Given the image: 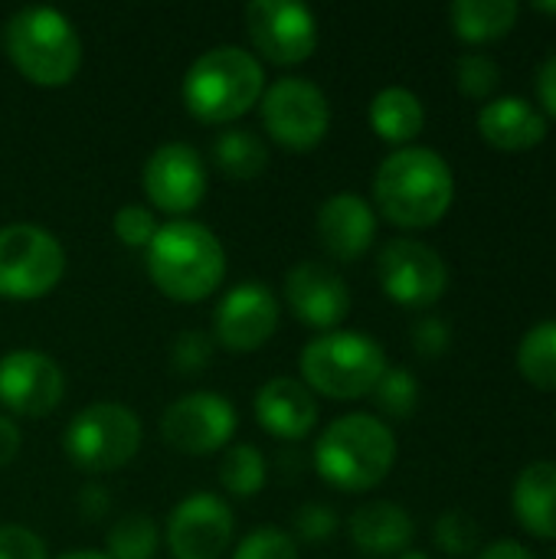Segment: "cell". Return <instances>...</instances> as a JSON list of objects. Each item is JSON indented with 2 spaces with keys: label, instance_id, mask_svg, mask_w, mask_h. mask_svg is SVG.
<instances>
[{
  "label": "cell",
  "instance_id": "cell-1",
  "mask_svg": "<svg viewBox=\"0 0 556 559\" xmlns=\"http://www.w3.org/2000/svg\"><path fill=\"white\" fill-rule=\"evenodd\" d=\"M374 200L393 226L429 229L456 200L452 167L433 147H400L377 167Z\"/></svg>",
  "mask_w": 556,
  "mask_h": 559
},
{
  "label": "cell",
  "instance_id": "cell-2",
  "mask_svg": "<svg viewBox=\"0 0 556 559\" xmlns=\"http://www.w3.org/2000/svg\"><path fill=\"white\" fill-rule=\"evenodd\" d=\"M147 275L174 301H203L226 275L223 242L203 223H164L147 246Z\"/></svg>",
  "mask_w": 556,
  "mask_h": 559
},
{
  "label": "cell",
  "instance_id": "cell-3",
  "mask_svg": "<svg viewBox=\"0 0 556 559\" xmlns=\"http://www.w3.org/2000/svg\"><path fill=\"white\" fill-rule=\"evenodd\" d=\"M265 92L262 62L233 43L200 52L184 75V105L206 124H229L259 105Z\"/></svg>",
  "mask_w": 556,
  "mask_h": 559
},
{
  "label": "cell",
  "instance_id": "cell-4",
  "mask_svg": "<svg viewBox=\"0 0 556 559\" xmlns=\"http://www.w3.org/2000/svg\"><path fill=\"white\" fill-rule=\"evenodd\" d=\"M393 462L397 436L383 419L370 413H351L334 419L315 445V465L321 478L341 491L377 488L390 475Z\"/></svg>",
  "mask_w": 556,
  "mask_h": 559
},
{
  "label": "cell",
  "instance_id": "cell-5",
  "mask_svg": "<svg viewBox=\"0 0 556 559\" xmlns=\"http://www.w3.org/2000/svg\"><path fill=\"white\" fill-rule=\"evenodd\" d=\"M10 62L36 85H66L82 66V39L56 7H23L0 33Z\"/></svg>",
  "mask_w": 556,
  "mask_h": 559
},
{
  "label": "cell",
  "instance_id": "cell-6",
  "mask_svg": "<svg viewBox=\"0 0 556 559\" xmlns=\"http://www.w3.org/2000/svg\"><path fill=\"white\" fill-rule=\"evenodd\" d=\"M387 370L383 347L360 331H328L301 350V377L311 393L331 400L370 396Z\"/></svg>",
  "mask_w": 556,
  "mask_h": 559
},
{
  "label": "cell",
  "instance_id": "cell-7",
  "mask_svg": "<svg viewBox=\"0 0 556 559\" xmlns=\"http://www.w3.org/2000/svg\"><path fill=\"white\" fill-rule=\"evenodd\" d=\"M62 445L79 472H118L141 449V419L121 403H92L72 416Z\"/></svg>",
  "mask_w": 556,
  "mask_h": 559
},
{
  "label": "cell",
  "instance_id": "cell-8",
  "mask_svg": "<svg viewBox=\"0 0 556 559\" xmlns=\"http://www.w3.org/2000/svg\"><path fill=\"white\" fill-rule=\"evenodd\" d=\"M66 272L62 242L36 223L0 226V295L33 301L49 295Z\"/></svg>",
  "mask_w": 556,
  "mask_h": 559
},
{
  "label": "cell",
  "instance_id": "cell-9",
  "mask_svg": "<svg viewBox=\"0 0 556 559\" xmlns=\"http://www.w3.org/2000/svg\"><path fill=\"white\" fill-rule=\"evenodd\" d=\"M262 124L265 131L292 151H311L324 141L331 124L328 95L305 75H282L275 79L262 98Z\"/></svg>",
  "mask_w": 556,
  "mask_h": 559
},
{
  "label": "cell",
  "instance_id": "cell-10",
  "mask_svg": "<svg viewBox=\"0 0 556 559\" xmlns=\"http://www.w3.org/2000/svg\"><path fill=\"white\" fill-rule=\"evenodd\" d=\"M377 278L387 298L403 308H433L449 288L442 255L419 239H390L377 255Z\"/></svg>",
  "mask_w": 556,
  "mask_h": 559
},
{
  "label": "cell",
  "instance_id": "cell-11",
  "mask_svg": "<svg viewBox=\"0 0 556 559\" xmlns=\"http://www.w3.org/2000/svg\"><path fill=\"white\" fill-rule=\"evenodd\" d=\"M236 432V409L226 396L197 390L174 400L161 416V436L174 452L210 455L229 445Z\"/></svg>",
  "mask_w": 556,
  "mask_h": 559
},
{
  "label": "cell",
  "instance_id": "cell-12",
  "mask_svg": "<svg viewBox=\"0 0 556 559\" xmlns=\"http://www.w3.org/2000/svg\"><path fill=\"white\" fill-rule=\"evenodd\" d=\"M252 46L279 66L305 62L318 46V20L298 0H252L246 7Z\"/></svg>",
  "mask_w": 556,
  "mask_h": 559
},
{
  "label": "cell",
  "instance_id": "cell-13",
  "mask_svg": "<svg viewBox=\"0 0 556 559\" xmlns=\"http://www.w3.org/2000/svg\"><path fill=\"white\" fill-rule=\"evenodd\" d=\"M66 393L62 367L39 350H10L0 357V406L13 416L43 419Z\"/></svg>",
  "mask_w": 556,
  "mask_h": 559
},
{
  "label": "cell",
  "instance_id": "cell-14",
  "mask_svg": "<svg viewBox=\"0 0 556 559\" xmlns=\"http://www.w3.org/2000/svg\"><path fill=\"white\" fill-rule=\"evenodd\" d=\"M144 190L157 210L184 216L197 210L206 197V164L197 147L184 141H167L154 147L144 160Z\"/></svg>",
  "mask_w": 556,
  "mask_h": 559
},
{
  "label": "cell",
  "instance_id": "cell-15",
  "mask_svg": "<svg viewBox=\"0 0 556 559\" xmlns=\"http://www.w3.org/2000/svg\"><path fill=\"white\" fill-rule=\"evenodd\" d=\"M233 544V511L216 495L197 491L167 518V547L177 559H220Z\"/></svg>",
  "mask_w": 556,
  "mask_h": 559
},
{
  "label": "cell",
  "instance_id": "cell-16",
  "mask_svg": "<svg viewBox=\"0 0 556 559\" xmlns=\"http://www.w3.org/2000/svg\"><path fill=\"white\" fill-rule=\"evenodd\" d=\"M279 328V301L269 285L242 282L223 295L213 314V334L226 350H256Z\"/></svg>",
  "mask_w": 556,
  "mask_h": 559
},
{
  "label": "cell",
  "instance_id": "cell-17",
  "mask_svg": "<svg viewBox=\"0 0 556 559\" xmlns=\"http://www.w3.org/2000/svg\"><path fill=\"white\" fill-rule=\"evenodd\" d=\"M285 298L298 321L318 331H334L351 311L347 282L324 262H298L285 275Z\"/></svg>",
  "mask_w": 556,
  "mask_h": 559
},
{
  "label": "cell",
  "instance_id": "cell-18",
  "mask_svg": "<svg viewBox=\"0 0 556 559\" xmlns=\"http://www.w3.org/2000/svg\"><path fill=\"white\" fill-rule=\"evenodd\" d=\"M315 229H318V242L331 259L354 262L374 246L377 213L357 193H334L318 206Z\"/></svg>",
  "mask_w": 556,
  "mask_h": 559
},
{
  "label": "cell",
  "instance_id": "cell-19",
  "mask_svg": "<svg viewBox=\"0 0 556 559\" xmlns=\"http://www.w3.org/2000/svg\"><path fill=\"white\" fill-rule=\"evenodd\" d=\"M256 419L275 439L298 442L318 423V400L301 380L275 377V380L262 383L256 393Z\"/></svg>",
  "mask_w": 556,
  "mask_h": 559
},
{
  "label": "cell",
  "instance_id": "cell-20",
  "mask_svg": "<svg viewBox=\"0 0 556 559\" xmlns=\"http://www.w3.org/2000/svg\"><path fill=\"white\" fill-rule=\"evenodd\" d=\"M478 134L498 151H531L547 138V118L528 98H492L478 111Z\"/></svg>",
  "mask_w": 556,
  "mask_h": 559
},
{
  "label": "cell",
  "instance_id": "cell-21",
  "mask_svg": "<svg viewBox=\"0 0 556 559\" xmlns=\"http://www.w3.org/2000/svg\"><path fill=\"white\" fill-rule=\"evenodd\" d=\"M351 540L367 557H400L413 544V518L393 501H370L360 504L347 521Z\"/></svg>",
  "mask_w": 556,
  "mask_h": 559
},
{
  "label": "cell",
  "instance_id": "cell-22",
  "mask_svg": "<svg viewBox=\"0 0 556 559\" xmlns=\"http://www.w3.org/2000/svg\"><path fill=\"white\" fill-rule=\"evenodd\" d=\"M521 527L537 540H556V462H531L511 491Z\"/></svg>",
  "mask_w": 556,
  "mask_h": 559
},
{
  "label": "cell",
  "instance_id": "cell-23",
  "mask_svg": "<svg viewBox=\"0 0 556 559\" xmlns=\"http://www.w3.org/2000/svg\"><path fill=\"white\" fill-rule=\"evenodd\" d=\"M521 7L514 0H456L449 7L452 33L472 46L508 36L518 23Z\"/></svg>",
  "mask_w": 556,
  "mask_h": 559
},
{
  "label": "cell",
  "instance_id": "cell-24",
  "mask_svg": "<svg viewBox=\"0 0 556 559\" xmlns=\"http://www.w3.org/2000/svg\"><path fill=\"white\" fill-rule=\"evenodd\" d=\"M370 124L383 141L410 144L426 124V108L416 92L403 85H387L370 102Z\"/></svg>",
  "mask_w": 556,
  "mask_h": 559
},
{
  "label": "cell",
  "instance_id": "cell-25",
  "mask_svg": "<svg viewBox=\"0 0 556 559\" xmlns=\"http://www.w3.org/2000/svg\"><path fill=\"white\" fill-rule=\"evenodd\" d=\"M213 164L233 180H256L269 167V147L252 128H226L210 144Z\"/></svg>",
  "mask_w": 556,
  "mask_h": 559
},
{
  "label": "cell",
  "instance_id": "cell-26",
  "mask_svg": "<svg viewBox=\"0 0 556 559\" xmlns=\"http://www.w3.org/2000/svg\"><path fill=\"white\" fill-rule=\"evenodd\" d=\"M518 370L531 386L556 390V321H541L521 337Z\"/></svg>",
  "mask_w": 556,
  "mask_h": 559
},
{
  "label": "cell",
  "instance_id": "cell-27",
  "mask_svg": "<svg viewBox=\"0 0 556 559\" xmlns=\"http://www.w3.org/2000/svg\"><path fill=\"white\" fill-rule=\"evenodd\" d=\"M157 524L147 514H125L105 534L108 559H151L157 550Z\"/></svg>",
  "mask_w": 556,
  "mask_h": 559
},
{
  "label": "cell",
  "instance_id": "cell-28",
  "mask_svg": "<svg viewBox=\"0 0 556 559\" xmlns=\"http://www.w3.org/2000/svg\"><path fill=\"white\" fill-rule=\"evenodd\" d=\"M220 481L233 498H252L265 485V459L256 445H229L220 462Z\"/></svg>",
  "mask_w": 556,
  "mask_h": 559
},
{
  "label": "cell",
  "instance_id": "cell-29",
  "mask_svg": "<svg viewBox=\"0 0 556 559\" xmlns=\"http://www.w3.org/2000/svg\"><path fill=\"white\" fill-rule=\"evenodd\" d=\"M377 409L390 419H410L419 406V383L403 367H387L377 386L370 390Z\"/></svg>",
  "mask_w": 556,
  "mask_h": 559
},
{
  "label": "cell",
  "instance_id": "cell-30",
  "mask_svg": "<svg viewBox=\"0 0 556 559\" xmlns=\"http://www.w3.org/2000/svg\"><path fill=\"white\" fill-rule=\"evenodd\" d=\"M456 82L469 98H492L501 85V69L485 52H465L456 62Z\"/></svg>",
  "mask_w": 556,
  "mask_h": 559
},
{
  "label": "cell",
  "instance_id": "cell-31",
  "mask_svg": "<svg viewBox=\"0 0 556 559\" xmlns=\"http://www.w3.org/2000/svg\"><path fill=\"white\" fill-rule=\"evenodd\" d=\"M433 534H436L439 550H446L449 557H469V554L478 550V540H482L475 518L465 514V511H446L436 521V531Z\"/></svg>",
  "mask_w": 556,
  "mask_h": 559
},
{
  "label": "cell",
  "instance_id": "cell-32",
  "mask_svg": "<svg viewBox=\"0 0 556 559\" xmlns=\"http://www.w3.org/2000/svg\"><path fill=\"white\" fill-rule=\"evenodd\" d=\"M111 226H115V236H118L128 249H147L151 239H154V233H157L154 213H151L147 206H141V203H125V206L115 213Z\"/></svg>",
  "mask_w": 556,
  "mask_h": 559
},
{
  "label": "cell",
  "instance_id": "cell-33",
  "mask_svg": "<svg viewBox=\"0 0 556 559\" xmlns=\"http://www.w3.org/2000/svg\"><path fill=\"white\" fill-rule=\"evenodd\" d=\"M233 559H298V547L285 531L259 527L236 547Z\"/></svg>",
  "mask_w": 556,
  "mask_h": 559
},
{
  "label": "cell",
  "instance_id": "cell-34",
  "mask_svg": "<svg viewBox=\"0 0 556 559\" xmlns=\"http://www.w3.org/2000/svg\"><path fill=\"white\" fill-rule=\"evenodd\" d=\"M213 357V337L203 331H180L170 347V364L177 373H200Z\"/></svg>",
  "mask_w": 556,
  "mask_h": 559
},
{
  "label": "cell",
  "instance_id": "cell-35",
  "mask_svg": "<svg viewBox=\"0 0 556 559\" xmlns=\"http://www.w3.org/2000/svg\"><path fill=\"white\" fill-rule=\"evenodd\" d=\"M449 344H452V331H449V324L442 318L426 314V318H419L413 324V347H416L419 357H429V360L442 357L449 350Z\"/></svg>",
  "mask_w": 556,
  "mask_h": 559
},
{
  "label": "cell",
  "instance_id": "cell-36",
  "mask_svg": "<svg viewBox=\"0 0 556 559\" xmlns=\"http://www.w3.org/2000/svg\"><path fill=\"white\" fill-rule=\"evenodd\" d=\"M0 559H46V544L39 534L20 527V524H3L0 527Z\"/></svg>",
  "mask_w": 556,
  "mask_h": 559
},
{
  "label": "cell",
  "instance_id": "cell-37",
  "mask_svg": "<svg viewBox=\"0 0 556 559\" xmlns=\"http://www.w3.org/2000/svg\"><path fill=\"white\" fill-rule=\"evenodd\" d=\"M295 531L301 540H328L334 531H338V514L324 504H305L298 514H295Z\"/></svg>",
  "mask_w": 556,
  "mask_h": 559
},
{
  "label": "cell",
  "instance_id": "cell-38",
  "mask_svg": "<svg viewBox=\"0 0 556 559\" xmlns=\"http://www.w3.org/2000/svg\"><path fill=\"white\" fill-rule=\"evenodd\" d=\"M108 508H111V495H108V488H102V485H85L82 491H79V514L82 518H88V521H98V518H105L108 514Z\"/></svg>",
  "mask_w": 556,
  "mask_h": 559
},
{
  "label": "cell",
  "instance_id": "cell-39",
  "mask_svg": "<svg viewBox=\"0 0 556 559\" xmlns=\"http://www.w3.org/2000/svg\"><path fill=\"white\" fill-rule=\"evenodd\" d=\"M537 98H541L544 115L556 118V52L547 56L537 69Z\"/></svg>",
  "mask_w": 556,
  "mask_h": 559
},
{
  "label": "cell",
  "instance_id": "cell-40",
  "mask_svg": "<svg viewBox=\"0 0 556 559\" xmlns=\"http://www.w3.org/2000/svg\"><path fill=\"white\" fill-rule=\"evenodd\" d=\"M20 442H23V436H20L16 423H13V419H7V416H0V468H3V465H10V462L16 459Z\"/></svg>",
  "mask_w": 556,
  "mask_h": 559
},
{
  "label": "cell",
  "instance_id": "cell-41",
  "mask_svg": "<svg viewBox=\"0 0 556 559\" xmlns=\"http://www.w3.org/2000/svg\"><path fill=\"white\" fill-rule=\"evenodd\" d=\"M475 559H534L531 557V550L528 547H521L518 540H495V544H488L482 554Z\"/></svg>",
  "mask_w": 556,
  "mask_h": 559
},
{
  "label": "cell",
  "instance_id": "cell-42",
  "mask_svg": "<svg viewBox=\"0 0 556 559\" xmlns=\"http://www.w3.org/2000/svg\"><path fill=\"white\" fill-rule=\"evenodd\" d=\"M59 559H108L105 554H95V550H75V554H62Z\"/></svg>",
  "mask_w": 556,
  "mask_h": 559
},
{
  "label": "cell",
  "instance_id": "cell-43",
  "mask_svg": "<svg viewBox=\"0 0 556 559\" xmlns=\"http://www.w3.org/2000/svg\"><path fill=\"white\" fill-rule=\"evenodd\" d=\"M397 559H433L429 554H423V550H403Z\"/></svg>",
  "mask_w": 556,
  "mask_h": 559
},
{
  "label": "cell",
  "instance_id": "cell-44",
  "mask_svg": "<svg viewBox=\"0 0 556 559\" xmlns=\"http://www.w3.org/2000/svg\"><path fill=\"white\" fill-rule=\"evenodd\" d=\"M534 10H537V13H556V3H544V0H537V3H534Z\"/></svg>",
  "mask_w": 556,
  "mask_h": 559
},
{
  "label": "cell",
  "instance_id": "cell-45",
  "mask_svg": "<svg viewBox=\"0 0 556 559\" xmlns=\"http://www.w3.org/2000/svg\"><path fill=\"white\" fill-rule=\"evenodd\" d=\"M554 559H556V557H554Z\"/></svg>",
  "mask_w": 556,
  "mask_h": 559
}]
</instances>
